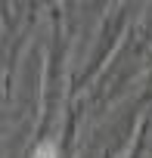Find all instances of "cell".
<instances>
[{"label":"cell","mask_w":152,"mask_h":158,"mask_svg":"<svg viewBox=\"0 0 152 158\" xmlns=\"http://www.w3.org/2000/svg\"><path fill=\"white\" fill-rule=\"evenodd\" d=\"M56 155H59V152H56V146H53V143H40V146L34 149V155H31V158H56Z\"/></svg>","instance_id":"1"}]
</instances>
